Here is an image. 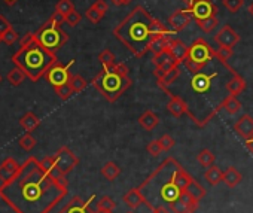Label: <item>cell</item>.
Returning <instances> with one entry per match:
<instances>
[{"label":"cell","mask_w":253,"mask_h":213,"mask_svg":"<svg viewBox=\"0 0 253 213\" xmlns=\"http://www.w3.org/2000/svg\"><path fill=\"white\" fill-rule=\"evenodd\" d=\"M67 186L64 174H49L29 157L12 180L0 185V198L17 213H49L66 197Z\"/></svg>","instance_id":"6da1fadb"},{"label":"cell","mask_w":253,"mask_h":213,"mask_svg":"<svg viewBox=\"0 0 253 213\" xmlns=\"http://www.w3.org/2000/svg\"><path fill=\"white\" fill-rule=\"evenodd\" d=\"M192 176L173 158H166L139 186L146 200V206L152 210L158 206H170L188 189Z\"/></svg>","instance_id":"7a4b0ae2"},{"label":"cell","mask_w":253,"mask_h":213,"mask_svg":"<svg viewBox=\"0 0 253 213\" xmlns=\"http://www.w3.org/2000/svg\"><path fill=\"white\" fill-rule=\"evenodd\" d=\"M155 23L157 18L139 5L113 29V36L136 58H142L149 51Z\"/></svg>","instance_id":"3957f363"},{"label":"cell","mask_w":253,"mask_h":213,"mask_svg":"<svg viewBox=\"0 0 253 213\" xmlns=\"http://www.w3.org/2000/svg\"><path fill=\"white\" fill-rule=\"evenodd\" d=\"M57 61V54L45 49L38 41L26 48H20L12 55V63L20 67L32 82H38L41 78H45L48 69Z\"/></svg>","instance_id":"277c9868"},{"label":"cell","mask_w":253,"mask_h":213,"mask_svg":"<svg viewBox=\"0 0 253 213\" xmlns=\"http://www.w3.org/2000/svg\"><path fill=\"white\" fill-rule=\"evenodd\" d=\"M92 86L110 103L116 101L131 86L128 67L124 63H115L110 67H103L91 81Z\"/></svg>","instance_id":"5b68a950"},{"label":"cell","mask_w":253,"mask_h":213,"mask_svg":"<svg viewBox=\"0 0 253 213\" xmlns=\"http://www.w3.org/2000/svg\"><path fill=\"white\" fill-rule=\"evenodd\" d=\"M35 35L36 41L52 54H57V51H60L69 41V35L61 27L52 24L49 20L43 23L38 32H35Z\"/></svg>","instance_id":"8992f818"},{"label":"cell","mask_w":253,"mask_h":213,"mask_svg":"<svg viewBox=\"0 0 253 213\" xmlns=\"http://www.w3.org/2000/svg\"><path fill=\"white\" fill-rule=\"evenodd\" d=\"M75 64V60H70L69 64H61L60 61L54 63L48 72L45 73V79L48 81V84H51L54 88L55 86H60V85H64V84H69L70 82V78H72V72H70V67Z\"/></svg>","instance_id":"52a82bcc"},{"label":"cell","mask_w":253,"mask_h":213,"mask_svg":"<svg viewBox=\"0 0 253 213\" xmlns=\"http://www.w3.org/2000/svg\"><path fill=\"white\" fill-rule=\"evenodd\" d=\"M216 57V49H213L210 46V43L203 39V38H198L192 42V45L189 46V51H188V57L186 58H191L194 61H198V63H203V64H207L211 58Z\"/></svg>","instance_id":"ba28073f"},{"label":"cell","mask_w":253,"mask_h":213,"mask_svg":"<svg viewBox=\"0 0 253 213\" xmlns=\"http://www.w3.org/2000/svg\"><path fill=\"white\" fill-rule=\"evenodd\" d=\"M164 91L170 95V100H169V103H167V111H169L174 118H180V117H183V115H188L198 127H201V123L192 115V112L189 111V106L186 104V101H185L180 95H176V94L170 92L167 88H164Z\"/></svg>","instance_id":"9c48e42d"},{"label":"cell","mask_w":253,"mask_h":213,"mask_svg":"<svg viewBox=\"0 0 253 213\" xmlns=\"http://www.w3.org/2000/svg\"><path fill=\"white\" fill-rule=\"evenodd\" d=\"M54 158H55V164H57V170L61 173V174H67L70 173L78 164H79V158L67 148V146H61L55 154H54Z\"/></svg>","instance_id":"30bf717a"},{"label":"cell","mask_w":253,"mask_h":213,"mask_svg":"<svg viewBox=\"0 0 253 213\" xmlns=\"http://www.w3.org/2000/svg\"><path fill=\"white\" fill-rule=\"evenodd\" d=\"M194 20V15H192V11L188 8V9H177L174 11L170 17H169V26L173 29V32H182L185 30L191 21Z\"/></svg>","instance_id":"8fae6325"},{"label":"cell","mask_w":253,"mask_h":213,"mask_svg":"<svg viewBox=\"0 0 253 213\" xmlns=\"http://www.w3.org/2000/svg\"><path fill=\"white\" fill-rule=\"evenodd\" d=\"M94 195H91L86 201L82 200L81 197H73L58 213H95V210H92L91 203L94 201Z\"/></svg>","instance_id":"7c38bea8"},{"label":"cell","mask_w":253,"mask_h":213,"mask_svg":"<svg viewBox=\"0 0 253 213\" xmlns=\"http://www.w3.org/2000/svg\"><path fill=\"white\" fill-rule=\"evenodd\" d=\"M194 20H204L213 15H217V6L211 2V0H198L191 8Z\"/></svg>","instance_id":"4fadbf2b"},{"label":"cell","mask_w":253,"mask_h":213,"mask_svg":"<svg viewBox=\"0 0 253 213\" xmlns=\"http://www.w3.org/2000/svg\"><path fill=\"white\" fill-rule=\"evenodd\" d=\"M214 42L219 46H228V48H234L238 42H240V36L238 33L231 27V26H223L214 36Z\"/></svg>","instance_id":"5bb4252c"},{"label":"cell","mask_w":253,"mask_h":213,"mask_svg":"<svg viewBox=\"0 0 253 213\" xmlns=\"http://www.w3.org/2000/svg\"><path fill=\"white\" fill-rule=\"evenodd\" d=\"M217 76V73H211V75H206V73H195L191 79V88L192 91H195L197 94H204L210 89L211 86V81Z\"/></svg>","instance_id":"9a60e30c"},{"label":"cell","mask_w":253,"mask_h":213,"mask_svg":"<svg viewBox=\"0 0 253 213\" xmlns=\"http://www.w3.org/2000/svg\"><path fill=\"white\" fill-rule=\"evenodd\" d=\"M241 108H243V106H241V103L237 100V97L229 94V95H226V97L222 100V103H220V104H217V106H216V109L209 115V118H207V120L210 121V120H211L216 114H219V111H222V109H223L228 115H235Z\"/></svg>","instance_id":"2e32d148"},{"label":"cell","mask_w":253,"mask_h":213,"mask_svg":"<svg viewBox=\"0 0 253 213\" xmlns=\"http://www.w3.org/2000/svg\"><path fill=\"white\" fill-rule=\"evenodd\" d=\"M20 169H21V166L14 158H11V157L5 158L3 163L0 164V182L6 183V182L12 180L17 176V173L20 171Z\"/></svg>","instance_id":"e0dca14e"},{"label":"cell","mask_w":253,"mask_h":213,"mask_svg":"<svg viewBox=\"0 0 253 213\" xmlns=\"http://www.w3.org/2000/svg\"><path fill=\"white\" fill-rule=\"evenodd\" d=\"M234 131L243 137L244 140L252 139L253 137V118L247 114H244L240 120H237V123L234 124Z\"/></svg>","instance_id":"ac0fdd59"},{"label":"cell","mask_w":253,"mask_h":213,"mask_svg":"<svg viewBox=\"0 0 253 213\" xmlns=\"http://www.w3.org/2000/svg\"><path fill=\"white\" fill-rule=\"evenodd\" d=\"M167 51H169V54L173 57V60L180 66V64L186 60V57H188L189 46H186L185 42H182L180 39H173Z\"/></svg>","instance_id":"d6986e66"},{"label":"cell","mask_w":253,"mask_h":213,"mask_svg":"<svg viewBox=\"0 0 253 213\" xmlns=\"http://www.w3.org/2000/svg\"><path fill=\"white\" fill-rule=\"evenodd\" d=\"M174 35V33H173ZM173 35H166V36H157L152 39L151 42V46H149V51L154 54V55H158V54H163L169 49L171 41L174 39Z\"/></svg>","instance_id":"ffe728a7"},{"label":"cell","mask_w":253,"mask_h":213,"mask_svg":"<svg viewBox=\"0 0 253 213\" xmlns=\"http://www.w3.org/2000/svg\"><path fill=\"white\" fill-rule=\"evenodd\" d=\"M124 203L128 206L131 210H134V209H139L142 204H146V200H145V197L142 195V192H140V189L139 188H133V189H130L128 192H126L125 195H124Z\"/></svg>","instance_id":"44dd1931"},{"label":"cell","mask_w":253,"mask_h":213,"mask_svg":"<svg viewBox=\"0 0 253 213\" xmlns=\"http://www.w3.org/2000/svg\"><path fill=\"white\" fill-rule=\"evenodd\" d=\"M246 81H244V78L243 76H240L237 72L232 75V78H231V81H228L226 82V91L231 94V95H240L244 89H246Z\"/></svg>","instance_id":"7402d4cb"},{"label":"cell","mask_w":253,"mask_h":213,"mask_svg":"<svg viewBox=\"0 0 253 213\" xmlns=\"http://www.w3.org/2000/svg\"><path fill=\"white\" fill-rule=\"evenodd\" d=\"M139 124H140V127H142V128H145L146 131H152V130L160 124V118H158V115H157L155 112H152V111H146L145 114H142V115H140V118H139Z\"/></svg>","instance_id":"603a6c76"},{"label":"cell","mask_w":253,"mask_h":213,"mask_svg":"<svg viewBox=\"0 0 253 213\" xmlns=\"http://www.w3.org/2000/svg\"><path fill=\"white\" fill-rule=\"evenodd\" d=\"M241 179H243V176L235 167H228L223 171V182L228 188H235L241 182Z\"/></svg>","instance_id":"cb8c5ba5"},{"label":"cell","mask_w":253,"mask_h":213,"mask_svg":"<svg viewBox=\"0 0 253 213\" xmlns=\"http://www.w3.org/2000/svg\"><path fill=\"white\" fill-rule=\"evenodd\" d=\"M20 126H21L27 133H32V131H35V130L41 126V120H39L33 112H27V114L23 115V118L20 120Z\"/></svg>","instance_id":"d4e9b609"},{"label":"cell","mask_w":253,"mask_h":213,"mask_svg":"<svg viewBox=\"0 0 253 213\" xmlns=\"http://www.w3.org/2000/svg\"><path fill=\"white\" fill-rule=\"evenodd\" d=\"M232 55H234L232 48H228V46H219V48L216 49V58H217V60H219V61H220V63H222V64L229 70V72H231V73H232V75H234V73H235V70L228 64V60H229Z\"/></svg>","instance_id":"484cf974"},{"label":"cell","mask_w":253,"mask_h":213,"mask_svg":"<svg viewBox=\"0 0 253 213\" xmlns=\"http://www.w3.org/2000/svg\"><path fill=\"white\" fill-rule=\"evenodd\" d=\"M204 177H206V180H207L211 186H216V185H219L220 182H223V171H222L219 167L211 166V167L207 169Z\"/></svg>","instance_id":"4316f807"},{"label":"cell","mask_w":253,"mask_h":213,"mask_svg":"<svg viewBox=\"0 0 253 213\" xmlns=\"http://www.w3.org/2000/svg\"><path fill=\"white\" fill-rule=\"evenodd\" d=\"M101 174H103L104 179H107V180L112 182V180H115V179L121 174V169L118 167L116 163L109 161V163H106V164L101 167Z\"/></svg>","instance_id":"83f0119b"},{"label":"cell","mask_w":253,"mask_h":213,"mask_svg":"<svg viewBox=\"0 0 253 213\" xmlns=\"http://www.w3.org/2000/svg\"><path fill=\"white\" fill-rule=\"evenodd\" d=\"M180 76V69H179V66H176V67H173L171 70H169L161 79H158V85H160V88H167V86H170L177 78Z\"/></svg>","instance_id":"f1b7e54d"},{"label":"cell","mask_w":253,"mask_h":213,"mask_svg":"<svg viewBox=\"0 0 253 213\" xmlns=\"http://www.w3.org/2000/svg\"><path fill=\"white\" fill-rule=\"evenodd\" d=\"M26 78H27L26 73H24L20 67H17V66L8 73V82H9L12 86H20V85L24 82Z\"/></svg>","instance_id":"f546056e"},{"label":"cell","mask_w":253,"mask_h":213,"mask_svg":"<svg viewBox=\"0 0 253 213\" xmlns=\"http://www.w3.org/2000/svg\"><path fill=\"white\" fill-rule=\"evenodd\" d=\"M169 207H170L174 213H194V212L197 210V207H194V206L185 203V201L180 200V198L174 200Z\"/></svg>","instance_id":"4dcf8cb0"},{"label":"cell","mask_w":253,"mask_h":213,"mask_svg":"<svg viewBox=\"0 0 253 213\" xmlns=\"http://www.w3.org/2000/svg\"><path fill=\"white\" fill-rule=\"evenodd\" d=\"M197 23V26L204 32V33H210V32H213V29L217 26V17L216 15H213V17H209V18H204V20H197L195 21Z\"/></svg>","instance_id":"1f68e13d"},{"label":"cell","mask_w":253,"mask_h":213,"mask_svg":"<svg viewBox=\"0 0 253 213\" xmlns=\"http://www.w3.org/2000/svg\"><path fill=\"white\" fill-rule=\"evenodd\" d=\"M195 200H198V201H201L204 197H206V189L195 180V179H192V182L189 183V186H188V189H186Z\"/></svg>","instance_id":"d6a6232c"},{"label":"cell","mask_w":253,"mask_h":213,"mask_svg":"<svg viewBox=\"0 0 253 213\" xmlns=\"http://www.w3.org/2000/svg\"><path fill=\"white\" fill-rule=\"evenodd\" d=\"M197 161L200 163V166H203V167H211L213 166V163H214V155H213V152L211 151H209V149H203L198 155H197Z\"/></svg>","instance_id":"836d02e7"},{"label":"cell","mask_w":253,"mask_h":213,"mask_svg":"<svg viewBox=\"0 0 253 213\" xmlns=\"http://www.w3.org/2000/svg\"><path fill=\"white\" fill-rule=\"evenodd\" d=\"M41 166H42V169H43L46 173H49V174H61V173L57 170V164H55V158H54V155L43 158V160L41 161Z\"/></svg>","instance_id":"e575fe53"},{"label":"cell","mask_w":253,"mask_h":213,"mask_svg":"<svg viewBox=\"0 0 253 213\" xmlns=\"http://www.w3.org/2000/svg\"><path fill=\"white\" fill-rule=\"evenodd\" d=\"M55 11L63 14V15H69L70 12L75 11V3L72 0H58L55 5Z\"/></svg>","instance_id":"d590c367"},{"label":"cell","mask_w":253,"mask_h":213,"mask_svg":"<svg viewBox=\"0 0 253 213\" xmlns=\"http://www.w3.org/2000/svg\"><path fill=\"white\" fill-rule=\"evenodd\" d=\"M98 60H100V63L103 64V67H110V66H113L116 61V58H115V55H113V52L110 51V49H103L100 54H98Z\"/></svg>","instance_id":"8d00e7d4"},{"label":"cell","mask_w":253,"mask_h":213,"mask_svg":"<svg viewBox=\"0 0 253 213\" xmlns=\"http://www.w3.org/2000/svg\"><path fill=\"white\" fill-rule=\"evenodd\" d=\"M70 85H72V88H73V91L75 92H81V91H84L85 88H86V85H88V82L81 76V75H72V78H70V82H69Z\"/></svg>","instance_id":"74e56055"},{"label":"cell","mask_w":253,"mask_h":213,"mask_svg":"<svg viewBox=\"0 0 253 213\" xmlns=\"http://www.w3.org/2000/svg\"><path fill=\"white\" fill-rule=\"evenodd\" d=\"M54 91H55V94H57L61 100H69V98L73 95V92H75L70 84H64V85L55 86Z\"/></svg>","instance_id":"f35d334b"},{"label":"cell","mask_w":253,"mask_h":213,"mask_svg":"<svg viewBox=\"0 0 253 213\" xmlns=\"http://www.w3.org/2000/svg\"><path fill=\"white\" fill-rule=\"evenodd\" d=\"M18 143H20V146H21L24 151H32V149L36 146L38 142H36V139L32 136V133H26L24 136L20 137V142H18Z\"/></svg>","instance_id":"ab89813d"},{"label":"cell","mask_w":253,"mask_h":213,"mask_svg":"<svg viewBox=\"0 0 253 213\" xmlns=\"http://www.w3.org/2000/svg\"><path fill=\"white\" fill-rule=\"evenodd\" d=\"M222 5L231 12V14H237L243 5H244V0H222Z\"/></svg>","instance_id":"60d3db41"},{"label":"cell","mask_w":253,"mask_h":213,"mask_svg":"<svg viewBox=\"0 0 253 213\" xmlns=\"http://www.w3.org/2000/svg\"><path fill=\"white\" fill-rule=\"evenodd\" d=\"M85 17H86V20L88 21H91L92 24H97V23H100L101 21V18L104 17L100 11H97L92 5L85 11Z\"/></svg>","instance_id":"b9f144b4"},{"label":"cell","mask_w":253,"mask_h":213,"mask_svg":"<svg viewBox=\"0 0 253 213\" xmlns=\"http://www.w3.org/2000/svg\"><path fill=\"white\" fill-rule=\"evenodd\" d=\"M116 207V203L112 197L104 195L97 201V209H103V210H113Z\"/></svg>","instance_id":"7bdbcfd3"},{"label":"cell","mask_w":253,"mask_h":213,"mask_svg":"<svg viewBox=\"0 0 253 213\" xmlns=\"http://www.w3.org/2000/svg\"><path fill=\"white\" fill-rule=\"evenodd\" d=\"M183 64H185V67L188 69V72H191L192 75L200 73V72L204 69V66H206V64L198 63V61H194V60H191V58H186V60L183 61Z\"/></svg>","instance_id":"ee69618b"},{"label":"cell","mask_w":253,"mask_h":213,"mask_svg":"<svg viewBox=\"0 0 253 213\" xmlns=\"http://www.w3.org/2000/svg\"><path fill=\"white\" fill-rule=\"evenodd\" d=\"M81 21H82V15L76 9L70 12L69 15H66V24H69L70 27H76Z\"/></svg>","instance_id":"f6af8a7d"},{"label":"cell","mask_w":253,"mask_h":213,"mask_svg":"<svg viewBox=\"0 0 253 213\" xmlns=\"http://www.w3.org/2000/svg\"><path fill=\"white\" fill-rule=\"evenodd\" d=\"M18 38H20V35L17 33V30L12 27V29H9L5 35H3V42L6 43V45H14L17 41H18Z\"/></svg>","instance_id":"bcb514c9"},{"label":"cell","mask_w":253,"mask_h":213,"mask_svg":"<svg viewBox=\"0 0 253 213\" xmlns=\"http://www.w3.org/2000/svg\"><path fill=\"white\" fill-rule=\"evenodd\" d=\"M148 152L152 155V157H158V155H161V152L164 151L163 149V146H161V143H160V140H152L149 145H148Z\"/></svg>","instance_id":"7dc6e473"},{"label":"cell","mask_w":253,"mask_h":213,"mask_svg":"<svg viewBox=\"0 0 253 213\" xmlns=\"http://www.w3.org/2000/svg\"><path fill=\"white\" fill-rule=\"evenodd\" d=\"M160 143H161V146H163L164 151H169V149H171V148L176 145L174 139H173L171 136H169V134H164V136L160 139Z\"/></svg>","instance_id":"c3c4849f"},{"label":"cell","mask_w":253,"mask_h":213,"mask_svg":"<svg viewBox=\"0 0 253 213\" xmlns=\"http://www.w3.org/2000/svg\"><path fill=\"white\" fill-rule=\"evenodd\" d=\"M49 21L52 23V24H55V26H58V27H61L63 24H66V15H63V14H60V12H54L51 17H49Z\"/></svg>","instance_id":"681fc988"},{"label":"cell","mask_w":253,"mask_h":213,"mask_svg":"<svg viewBox=\"0 0 253 213\" xmlns=\"http://www.w3.org/2000/svg\"><path fill=\"white\" fill-rule=\"evenodd\" d=\"M35 41H36V35H35V33H32V32L26 33V35L23 36V39L20 41V48H26V46L32 45Z\"/></svg>","instance_id":"f907efd6"},{"label":"cell","mask_w":253,"mask_h":213,"mask_svg":"<svg viewBox=\"0 0 253 213\" xmlns=\"http://www.w3.org/2000/svg\"><path fill=\"white\" fill-rule=\"evenodd\" d=\"M9 29H12V24L2 14H0V35H5Z\"/></svg>","instance_id":"816d5d0a"},{"label":"cell","mask_w":253,"mask_h":213,"mask_svg":"<svg viewBox=\"0 0 253 213\" xmlns=\"http://www.w3.org/2000/svg\"><path fill=\"white\" fill-rule=\"evenodd\" d=\"M92 6L97 9V11H100L103 15L107 12V9H109V6H107V3H106V0H95V2L92 3Z\"/></svg>","instance_id":"f5cc1de1"},{"label":"cell","mask_w":253,"mask_h":213,"mask_svg":"<svg viewBox=\"0 0 253 213\" xmlns=\"http://www.w3.org/2000/svg\"><path fill=\"white\" fill-rule=\"evenodd\" d=\"M151 213H174V212L170 207H167V206H158V207L152 209Z\"/></svg>","instance_id":"db71d44e"},{"label":"cell","mask_w":253,"mask_h":213,"mask_svg":"<svg viewBox=\"0 0 253 213\" xmlns=\"http://www.w3.org/2000/svg\"><path fill=\"white\" fill-rule=\"evenodd\" d=\"M246 148H247V151L253 155V137L246 140Z\"/></svg>","instance_id":"11a10c76"},{"label":"cell","mask_w":253,"mask_h":213,"mask_svg":"<svg viewBox=\"0 0 253 213\" xmlns=\"http://www.w3.org/2000/svg\"><path fill=\"white\" fill-rule=\"evenodd\" d=\"M182 2H183L188 8H191L195 2H198V0H182Z\"/></svg>","instance_id":"9f6ffc18"},{"label":"cell","mask_w":253,"mask_h":213,"mask_svg":"<svg viewBox=\"0 0 253 213\" xmlns=\"http://www.w3.org/2000/svg\"><path fill=\"white\" fill-rule=\"evenodd\" d=\"M17 2H18V0H3V3L8 5V6H14Z\"/></svg>","instance_id":"6f0895ef"},{"label":"cell","mask_w":253,"mask_h":213,"mask_svg":"<svg viewBox=\"0 0 253 213\" xmlns=\"http://www.w3.org/2000/svg\"><path fill=\"white\" fill-rule=\"evenodd\" d=\"M95 213H113V210H103V209H97Z\"/></svg>","instance_id":"680465c9"},{"label":"cell","mask_w":253,"mask_h":213,"mask_svg":"<svg viewBox=\"0 0 253 213\" xmlns=\"http://www.w3.org/2000/svg\"><path fill=\"white\" fill-rule=\"evenodd\" d=\"M249 12H250V15L253 17V3H252V5L249 6Z\"/></svg>","instance_id":"91938a15"},{"label":"cell","mask_w":253,"mask_h":213,"mask_svg":"<svg viewBox=\"0 0 253 213\" xmlns=\"http://www.w3.org/2000/svg\"><path fill=\"white\" fill-rule=\"evenodd\" d=\"M110 2H112L113 5H116V6L119 5V0H110Z\"/></svg>","instance_id":"94428289"},{"label":"cell","mask_w":253,"mask_h":213,"mask_svg":"<svg viewBox=\"0 0 253 213\" xmlns=\"http://www.w3.org/2000/svg\"><path fill=\"white\" fill-rule=\"evenodd\" d=\"M3 42V35H0V43H2Z\"/></svg>","instance_id":"6125c7cd"},{"label":"cell","mask_w":253,"mask_h":213,"mask_svg":"<svg viewBox=\"0 0 253 213\" xmlns=\"http://www.w3.org/2000/svg\"><path fill=\"white\" fill-rule=\"evenodd\" d=\"M126 213H134V212H126Z\"/></svg>","instance_id":"be15d7a7"},{"label":"cell","mask_w":253,"mask_h":213,"mask_svg":"<svg viewBox=\"0 0 253 213\" xmlns=\"http://www.w3.org/2000/svg\"><path fill=\"white\" fill-rule=\"evenodd\" d=\"M0 82H2V76H0Z\"/></svg>","instance_id":"e7e4bbea"}]
</instances>
